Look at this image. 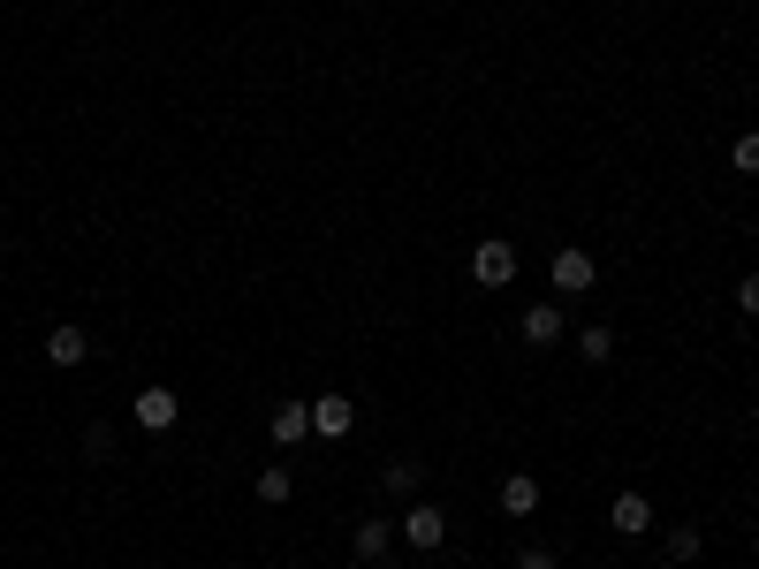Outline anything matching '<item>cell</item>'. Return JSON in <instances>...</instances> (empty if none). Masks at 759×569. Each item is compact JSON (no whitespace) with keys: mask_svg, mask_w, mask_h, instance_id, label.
<instances>
[{"mask_svg":"<svg viewBox=\"0 0 759 569\" xmlns=\"http://www.w3.org/2000/svg\"><path fill=\"white\" fill-rule=\"evenodd\" d=\"M737 311H745V319H759V273H745V281H737Z\"/></svg>","mask_w":759,"mask_h":569,"instance_id":"cell-17","label":"cell"},{"mask_svg":"<svg viewBox=\"0 0 759 569\" xmlns=\"http://www.w3.org/2000/svg\"><path fill=\"white\" fill-rule=\"evenodd\" d=\"M729 168H737V176H759V130H745L729 144Z\"/></svg>","mask_w":759,"mask_h":569,"instance_id":"cell-13","label":"cell"},{"mask_svg":"<svg viewBox=\"0 0 759 569\" xmlns=\"http://www.w3.org/2000/svg\"><path fill=\"white\" fill-rule=\"evenodd\" d=\"M175 418H183L175 388H145V395H137V433H168Z\"/></svg>","mask_w":759,"mask_h":569,"instance_id":"cell-3","label":"cell"},{"mask_svg":"<svg viewBox=\"0 0 759 569\" xmlns=\"http://www.w3.org/2000/svg\"><path fill=\"white\" fill-rule=\"evenodd\" d=\"M266 433L282 440V448H296V440L312 433V402H274V418H266Z\"/></svg>","mask_w":759,"mask_h":569,"instance_id":"cell-7","label":"cell"},{"mask_svg":"<svg viewBox=\"0 0 759 569\" xmlns=\"http://www.w3.org/2000/svg\"><path fill=\"white\" fill-rule=\"evenodd\" d=\"M524 342H532V350L562 342V305H532V311H524Z\"/></svg>","mask_w":759,"mask_h":569,"instance_id":"cell-10","label":"cell"},{"mask_svg":"<svg viewBox=\"0 0 759 569\" xmlns=\"http://www.w3.org/2000/svg\"><path fill=\"white\" fill-rule=\"evenodd\" d=\"M258 501L282 509V501H289V471H258Z\"/></svg>","mask_w":759,"mask_h":569,"instance_id":"cell-15","label":"cell"},{"mask_svg":"<svg viewBox=\"0 0 759 569\" xmlns=\"http://www.w3.org/2000/svg\"><path fill=\"white\" fill-rule=\"evenodd\" d=\"M578 357H585V365H608V357H615V335H608V327H585V335H578Z\"/></svg>","mask_w":759,"mask_h":569,"instance_id":"cell-12","label":"cell"},{"mask_svg":"<svg viewBox=\"0 0 759 569\" xmlns=\"http://www.w3.org/2000/svg\"><path fill=\"white\" fill-rule=\"evenodd\" d=\"M349 426H357V402H349V395H319V402H312V433L319 440H342Z\"/></svg>","mask_w":759,"mask_h":569,"instance_id":"cell-4","label":"cell"},{"mask_svg":"<svg viewBox=\"0 0 759 569\" xmlns=\"http://www.w3.org/2000/svg\"><path fill=\"white\" fill-rule=\"evenodd\" d=\"M403 539H411V547H441V539H448V517H441L433 501H418V509L403 517Z\"/></svg>","mask_w":759,"mask_h":569,"instance_id":"cell-8","label":"cell"},{"mask_svg":"<svg viewBox=\"0 0 759 569\" xmlns=\"http://www.w3.org/2000/svg\"><path fill=\"white\" fill-rule=\"evenodd\" d=\"M699 547H707V539H699L691 525H683V531H669V562H699Z\"/></svg>","mask_w":759,"mask_h":569,"instance_id":"cell-16","label":"cell"},{"mask_svg":"<svg viewBox=\"0 0 759 569\" xmlns=\"http://www.w3.org/2000/svg\"><path fill=\"white\" fill-rule=\"evenodd\" d=\"M85 357H91L85 327H53V335H46V365H61V372H69V365H85Z\"/></svg>","mask_w":759,"mask_h":569,"instance_id":"cell-9","label":"cell"},{"mask_svg":"<svg viewBox=\"0 0 759 569\" xmlns=\"http://www.w3.org/2000/svg\"><path fill=\"white\" fill-rule=\"evenodd\" d=\"M471 281H479V289H509V281H516V251H509L502 236H486V243L471 251Z\"/></svg>","mask_w":759,"mask_h":569,"instance_id":"cell-1","label":"cell"},{"mask_svg":"<svg viewBox=\"0 0 759 569\" xmlns=\"http://www.w3.org/2000/svg\"><path fill=\"white\" fill-rule=\"evenodd\" d=\"M387 547H395V525L387 517H365V525L349 531V555L357 562H387Z\"/></svg>","mask_w":759,"mask_h":569,"instance_id":"cell-6","label":"cell"},{"mask_svg":"<svg viewBox=\"0 0 759 569\" xmlns=\"http://www.w3.org/2000/svg\"><path fill=\"white\" fill-rule=\"evenodd\" d=\"M418 463H387V471H379V486H387V493H418Z\"/></svg>","mask_w":759,"mask_h":569,"instance_id":"cell-14","label":"cell"},{"mask_svg":"<svg viewBox=\"0 0 759 569\" xmlns=\"http://www.w3.org/2000/svg\"><path fill=\"white\" fill-rule=\"evenodd\" d=\"M502 509L509 517H532V509H540V479H532V471H509L502 479Z\"/></svg>","mask_w":759,"mask_h":569,"instance_id":"cell-11","label":"cell"},{"mask_svg":"<svg viewBox=\"0 0 759 569\" xmlns=\"http://www.w3.org/2000/svg\"><path fill=\"white\" fill-rule=\"evenodd\" d=\"M608 525L623 531V539L653 531V501H645V493H615V501H608Z\"/></svg>","mask_w":759,"mask_h":569,"instance_id":"cell-5","label":"cell"},{"mask_svg":"<svg viewBox=\"0 0 759 569\" xmlns=\"http://www.w3.org/2000/svg\"><path fill=\"white\" fill-rule=\"evenodd\" d=\"M516 569H562V562H554L548 547H524V555H516Z\"/></svg>","mask_w":759,"mask_h":569,"instance_id":"cell-18","label":"cell"},{"mask_svg":"<svg viewBox=\"0 0 759 569\" xmlns=\"http://www.w3.org/2000/svg\"><path fill=\"white\" fill-rule=\"evenodd\" d=\"M592 273H600V266H592V251H578V243H562V251H554V266H548V281L562 289V297H585Z\"/></svg>","mask_w":759,"mask_h":569,"instance_id":"cell-2","label":"cell"}]
</instances>
